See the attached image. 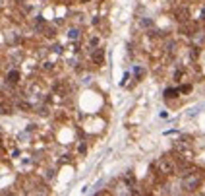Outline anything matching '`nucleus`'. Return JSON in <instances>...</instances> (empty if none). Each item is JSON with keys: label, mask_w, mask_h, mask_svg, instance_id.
<instances>
[{"label": "nucleus", "mask_w": 205, "mask_h": 196, "mask_svg": "<svg viewBox=\"0 0 205 196\" xmlns=\"http://www.w3.org/2000/svg\"><path fill=\"white\" fill-rule=\"evenodd\" d=\"M199 183H201V179H199V177H195L193 173H192V175H186L184 181H182V189L188 190V192H193V190L199 186Z\"/></svg>", "instance_id": "nucleus-2"}, {"label": "nucleus", "mask_w": 205, "mask_h": 196, "mask_svg": "<svg viewBox=\"0 0 205 196\" xmlns=\"http://www.w3.org/2000/svg\"><path fill=\"white\" fill-rule=\"evenodd\" d=\"M174 17H176V22H180V23H186V22L190 20V12H188V8H184V6L176 8V12H174Z\"/></svg>", "instance_id": "nucleus-3"}, {"label": "nucleus", "mask_w": 205, "mask_h": 196, "mask_svg": "<svg viewBox=\"0 0 205 196\" xmlns=\"http://www.w3.org/2000/svg\"><path fill=\"white\" fill-rule=\"evenodd\" d=\"M82 2H87V0H82Z\"/></svg>", "instance_id": "nucleus-16"}, {"label": "nucleus", "mask_w": 205, "mask_h": 196, "mask_svg": "<svg viewBox=\"0 0 205 196\" xmlns=\"http://www.w3.org/2000/svg\"><path fill=\"white\" fill-rule=\"evenodd\" d=\"M155 169H157V175L161 177H168V175H174V163L170 161L168 157H163L155 163Z\"/></svg>", "instance_id": "nucleus-1"}, {"label": "nucleus", "mask_w": 205, "mask_h": 196, "mask_svg": "<svg viewBox=\"0 0 205 196\" xmlns=\"http://www.w3.org/2000/svg\"><path fill=\"white\" fill-rule=\"evenodd\" d=\"M44 35H47L49 39H52V37L56 35V29L52 27V25H44Z\"/></svg>", "instance_id": "nucleus-8"}, {"label": "nucleus", "mask_w": 205, "mask_h": 196, "mask_svg": "<svg viewBox=\"0 0 205 196\" xmlns=\"http://www.w3.org/2000/svg\"><path fill=\"white\" fill-rule=\"evenodd\" d=\"M190 90H192V86H182V87H180V91H182V93H188Z\"/></svg>", "instance_id": "nucleus-12"}, {"label": "nucleus", "mask_w": 205, "mask_h": 196, "mask_svg": "<svg viewBox=\"0 0 205 196\" xmlns=\"http://www.w3.org/2000/svg\"><path fill=\"white\" fill-rule=\"evenodd\" d=\"M124 183H126L130 189H133V184H136V177H133V173L132 171H128L126 175H124Z\"/></svg>", "instance_id": "nucleus-6"}, {"label": "nucleus", "mask_w": 205, "mask_h": 196, "mask_svg": "<svg viewBox=\"0 0 205 196\" xmlns=\"http://www.w3.org/2000/svg\"><path fill=\"white\" fill-rule=\"evenodd\" d=\"M198 55H199L198 47H192V58H198Z\"/></svg>", "instance_id": "nucleus-11"}, {"label": "nucleus", "mask_w": 205, "mask_h": 196, "mask_svg": "<svg viewBox=\"0 0 205 196\" xmlns=\"http://www.w3.org/2000/svg\"><path fill=\"white\" fill-rule=\"evenodd\" d=\"M136 76L141 78V76H143V70H141V68H136Z\"/></svg>", "instance_id": "nucleus-13"}, {"label": "nucleus", "mask_w": 205, "mask_h": 196, "mask_svg": "<svg viewBox=\"0 0 205 196\" xmlns=\"http://www.w3.org/2000/svg\"><path fill=\"white\" fill-rule=\"evenodd\" d=\"M201 20H205V8L201 10Z\"/></svg>", "instance_id": "nucleus-15"}, {"label": "nucleus", "mask_w": 205, "mask_h": 196, "mask_svg": "<svg viewBox=\"0 0 205 196\" xmlns=\"http://www.w3.org/2000/svg\"><path fill=\"white\" fill-rule=\"evenodd\" d=\"M17 107H20V109H23V111H31V105L25 103V101H17Z\"/></svg>", "instance_id": "nucleus-10"}, {"label": "nucleus", "mask_w": 205, "mask_h": 196, "mask_svg": "<svg viewBox=\"0 0 205 196\" xmlns=\"http://www.w3.org/2000/svg\"><path fill=\"white\" fill-rule=\"evenodd\" d=\"M6 80H8V84H17L20 82V72H17V70H10Z\"/></svg>", "instance_id": "nucleus-5"}, {"label": "nucleus", "mask_w": 205, "mask_h": 196, "mask_svg": "<svg viewBox=\"0 0 205 196\" xmlns=\"http://www.w3.org/2000/svg\"><path fill=\"white\" fill-rule=\"evenodd\" d=\"M91 62L93 64H103L105 62V51L103 49H95L91 52Z\"/></svg>", "instance_id": "nucleus-4"}, {"label": "nucleus", "mask_w": 205, "mask_h": 196, "mask_svg": "<svg viewBox=\"0 0 205 196\" xmlns=\"http://www.w3.org/2000/svg\"><path fill=\"white\" fill-rule=\"evenodd\" d=\"M4 154V144H2V138H0V155Z\"/></svg>", "instance_id": "nucleus-14"}, {"label": "nucleus", "mask_w": 205, "mask_h": 196, "mask_svg": "<svg viewBox=\"0 0 205 196\" xmlns=\"http://www.w3.org/2000/svg\"><path fill=\"white\" fill-rule=\"evenodd\" d=\"M178 93H180V90H166L165 91V95L170 97V99H172V97H178Z\"/></svg>", "instance_id": "nucleus-9"}, {"label": "nucleus", "mask_w": 205, "mask_h": 196, "mask_svg": "<svg viewBox=\"0 0 205 196\" xmlns=\"http://www.w3.org/2000/svg\"><path fill=\"white\" fill-rule=\"evenodd\" d=\"M20 2H23V0H20Z\"/></svg>", "instance_id": "nucleus-17"}, {"label": "nucleus", "mask_w": 205, "mask_h": 196, "mask_svg": "<svg viewBox=\"0 0 205 196\" xmlns=\"http://www.w3.org/2000/svg\"><path fill=\"white\" fill-rule=\"evenodd\" d=\"M79 35H82V33H79L77 27H76V29H70V31H68V39H70V41H74V39H76V41H77V39H79Z\"/></svg>", "instance_id": "nucleus-7"}]
</instances>
